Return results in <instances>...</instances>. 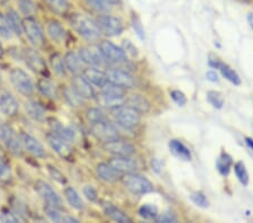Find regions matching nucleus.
<instances>
[{"label": "nucleus", "instance_id": "nucleus-6", "mask_svg": "<svg viewBox=\"0 0 253 223\" xmlns=\"http://www.w3.org/2000/svg\"><path fill=\"white\" fill-rule=\"evenodd\" d=\"M101 34L107 36H118L123 33L124 25L122 20L111 15H100L96 20Z\"/></svg>", "mask_w": 253, "mask_h": 223}, {"label": "nucleus", "instance_id": "nucleus-3", "mask_svg": "<svg viewBox=\"0 0 253 223\" xmlns=\"http://www.w3.org/2000/svg\"><path fill=\"white\" fill-rule=\"evenodd\" d=\"M123 184L126 188H127L130 193L135 194V195H144V194H149L153 192V185L148 178L144 176L137 175L134 173L125 174L122 178Z\"/></svg>", "mask_w": 253, "mask_h": 223}, {"label": "nucleus", "instance_id": "nucleus-60", "mask_svg": "<svg viewBox=\"0 0 253 223\" xmlns=\"http://www.w3.org/2000/svg\"><path fill=\"white\" fill-rule=\"evenodd\" d=\"M0 222H3V218H2L1 214H0Z\"/></svg>", "mask_w": 253, "mask_h": 223}, {"label": "nucleus", "instance_id": "nucleus-30", "mask_svg": "<svg viewBox=\"0 0 253 223\" xmlns=\"http://www.w3.org/2000/svg\"><path fill=\"white\" fill-rule=\"evenodd\" d=\"M50 127L52 129V132L58 134L59 136L63 137L64 140L69 142L76 140V131L70 127H64L58 121H51Z\"/></svg>", "mask_w": 253, "mask_h": 223}, {"label": "nucleus", "instance_id": "nucleus-26", "mask_svg": "<svg viewBox=\"0 0 253 223\" xmlns=\"http://www.w3.org/2000/svg\"><path fill=\"white\" fill-rule=\"evenodd\" d=\"M25 111L32 120L36 122L45 121V108L38 100H28L25 104Z\"/></svg>", "mask_w": 253, "mask_h": 223}, {"label": "nucleus", "instance_id": "nucleus-37", "mask_svg": "<svg viewBox=\"0 0 253 223\" xmlns=\"http://www.w3.org/2000/svg\"><path fill=\"white\" fill-rule=\"evenodd\" d=\"M63 95L65 100L68 101V104L72 107H79L83 105L84 98L79 96L78 92H77L72 87H65L63 90Z\"/></svg>", "mask_w": 253, "mask_h": 223}, {"label": "nucleus", "instance_id": "nucleus-44", "mask_svg": "<svg viewBox=\"0 0 253 223\" xmlns=\"http://www.w3.org/2000/svg\"><path fill=\"white\" fill-rule=\"evenodd\" d=\"M207 100L211 105H213L215 108L221 109L224 105V97L219 91L210 90L207 92Z\"/></svg>", "mask_w": 253, "mask_h": 223}, {"label": "nucleus", "instance_id": "nucleus-45", "mask_svg": "<svg viewBox=\"0 0 253 223\" xmlns=\"http://www.w3.org/2000/svg\"><path fill=\"white\" fill-rule=\"evenodd\" d=\"M190 200L191 202L196 204L199 208H203V209H206L208 208V205H210V202H208L207 197L204 195V193L202 192H195L190 195Z\"/></svg>", "mask_w": 253, "mask_h": 223}, {"label": "nucleus", "instance_id": "nucleus-19", "mask_svg": "<svg viewBox=\"0 0 253 223\" xmlns=\"http://www.w3.org/2000/svg\"><path fill=\"white\" fill-rule=\"evenodd\" d=\"M64 62H65V67H67V70L70 71L73 75H80L81 72H84V66L85 63L84 62V60L81 59V56L79 54V52H75V51H70L68 52L64 56Z\"/></svg>", "mask_w": 253, "mask_h": 223}, {"label": "nucleus", "instance_id": "nucleus-11", "mask_svg": "<svg viewBox=\"0 0 253 223\" xmlns=\"http://www.w3.org/2000/svg\"><path fill=\"white\" fill-rule=\"evenodd\" d=\"M34 188L36 190V193L40 195V197H42L43 200L46 202V204L62 209V198L60 197V195L55 192L54 188H53L51 185H48L46 181L38 180L35 182Z\"/></svg>", "mask_w": 253, "mask_h": 223}, {"label": "nucleus", "instance_id": "nucleus-7", "mask_svg": "<svg viewBox=\"0 0 253 223\" xmlns=\"http://www.w3.org/2000/svg\"><path fill=\"white\" fill-rule=\"evenodd\" d=\"M23 26L24 33L32 45L36 47L42 46L44 44V33L38 20L33 17H26L23 20Z\"/></svg>", "mask_w": 253, "mask_h": 223}, {"label": "nucleus", "instance_id": "nucleus-10", "mask_svg": "<svg viewBox=\"0 0 253 223\" xmlns=\"http://www.w3.org/2000/svg\"><path fill=\"white\" fill-rule=\"evenodd\" d=\"M91 133L96 139L103 141L104 143L118 139L117 130L106 120L91 124Z\"/></svg>", "mask_w": 253, "mask_h": 223}, {"label": "nucleus", "instance_id": "nucleus-50", "mask_svg": "<svg viewBox=\"0 0 253 223\" xmlns=\"http://www.w3.org/2000/svg\"><path fill=\"white\" fill-rule=\"evenodd\" d=\"M47 170L48 173H50V175L52 176V178L54 180H56L58 182H60V184H65L67 182V179H65V177L62 173L60 172V170L56 169L55 167H53V166H47Z\"/></svg>", "mask_w": 253, "mask_h": 223}, {"label": "nucleus", "instance_id": "nucleus-15", "mask_svg": "<svg viewBox=\"0 0 253 223\" xmlns=\"http://www.w3.org/2000/svg\"><path fill=\"white\" fill-rule=\"evenodd\" d=\"M104 148L106 151H108L116 157H130L135 153V148H134L133 144L118 139L111 142H106Z\"/></svg>", "mask_w": 253, "mask_h": 223}, {"label": "nucleus", "instance_id": "nucleus-2", "mask_svg": "<svg viewBox=\"0 0 253 223\" xmlns=\"http://www.w3.org/2000/svg\"><path fill=\"white\" fill-rule=\"evenodd\" d=\"M125 88L116 86L112 83L107 81L103 87H101L100 96H98V101L105 107L115 108L121 106L124 103Z\"/></svg>", "mask_w": 253, "mask_h": 223}, {"label": "nucleus", "instance_id": "nucleus-18", "mask_svg": "<svg viewBox=\"0 0 253 223\" xmlns=\"http://www.w3.org/2000/svg\"><path fill=\"white\" fill-rule=\"evenodd\" d=\"M0 111L2 114L6 116L14 117L18 114L19 111V104L15 97L9 94V92H5L0 96Z\"/></svg>", "mask_w": 253, "mask_h": 223}, {"label": "nucleus", "instance_id": "nucleus-31", "mask_svg": "<svg viewBox=\"0 0 253 223\" xmlns=\"http://www.w3.org/2000/svg\"><path fill=\"white\" fill-rule=\"evenodd\" d=\"M169 148L170 151L173 153L175 157H178L179 159L189 161L191 159V153L190 150L179 140H171L169 142Z\"/></svg>", "mask_w": 253, "mask_h": 223}, {"label": "nucleus", "instance_id": "nucleus-8", "mask_svg": "<svg viewBox=\"0 0 253 223\" xmlns=\"http://www.w3.org/2000/svg\"><path fill=\"white\" fill-rule=\"evenodd\" d=\"M23 59L25 60L26 66L31 69L32 71L36 72L39 75L45 76L47 75V64L45 60L42 55H41L35 48L27 47L25 51H24Z\"/></svg>", "mask_w": 253, "mask_h": 223}, {"label": "nucleus", "instance_id": "nucleus-49", "mask_svg": "<svg viewBox=\"0 0 253 223\" xmlns=\"http://www.w3.org/2000/svg\"><path fill=\"white\" fill-rule=\"evenodd\" d=\"M170 97L172 98V100L175 104L179 105V106H185V105L187 104V97L180 90H171Z\"/></svg>", "mask_w": 253, "mask_h": 223}, {"label": "nucleus", "instance_id": "nucleus-5", "mask_svg": "<svg viewBox=\"0 0 253 223\" xmlns=\"http://www.w3.org/2000/svg\"><path fill=\"white\" fill-rule=\"evenodd\" d=\"M112 114L114 119L121 127L125 129H134L137 127L141 121V114L136 112L132 107L126 106V105H121L115 108H112Z\"/></svg>", "mask_w": 253, "mask_h": 223}, {"label": "nucleus", "instance_id": "nucleus-36", "mask_svg": "<svg viewBox=\"0 0 253 223\" xmlns=\"http://www.w3.org/2000/svg\"><path fill=\"white\" fill-rule=\"evenodd\" d=\"M64 197L73 209H76V210L84 209V201L81 200V197L78 194V192H77V190L73 187H67L64 189Z\"/></svg>", "mask_w": 253, "mask_h": 223}, {"label": "nucleus", "instance_id": "nucleus-47", "mask_svg": "<svg viewBox=\"0 0 253 223\" xmlns=\"http://www.w3.org/2000/svg\"><path fill=\"white\" fill-rule=\"evenodd\" d=\"M87 119H88L89 122H90L91 124L97 123V122H100V121L106 120L104 114H103V112H101L99 108H90V109H88Z\"/></svg>", "mask_w": 253, "mask_h": 223}, {"label": "nucleus", "instance_id": "nucleus-42", "mask_svg": "<svg viewBox=\"0 0 253 223\" xmlns=\"http://www.w3.org/2000/svg\"><path fill=\"white\" fill-rule=\"evenodd\" d=\"M234 172H235V175H236V177H238V179L241 184H242L243 186H247L249 184V174H248V170L246 168L244 162H242V161L236 162V164L234 165Z\"/></svg>", "mask_w": 253, "mask_h": 223}, {"label": "nucleus", "instance_id": "nucleus-14", "mask_svg": "<svg viewBox=\"0 0 253 223\" xmlns=\"http://www.w3.org/2000/svg\"><path fill=\"white\" fill-rule=\"evenodd\" d=\"M79 54L81 56V59L84 60V62L85 64H88L89 67L100 68L103 67L106 62L98 46H87L80 48Z\"/></svg>", "mask_w": 253, "mask_h": 223}, {"label": "nucleus", "instance_id": "nucleus-29", "mask_svg": "<svg viewBox=\"0 0 253 223\" xmlns=\"http://www.w3.org/2000/svg\"><path fill=\"white\" fill-rule=\"evenodd\" d=\"M38 89L41 94L47 97V98L55 99L58 97V89H56L55 84L51 79H48L47 77L46 78L43 77L38 81Z\"/></svg>", "mask_w": 253, "mask_h": 223}, {"label": "nucleus", "instance_id": "nucleus-32", "mask_svg": "<svg viewBox=\"0 0 253 223\" xmlns=\"http://www.w3.org/2000/svg\"><path fill=\"white\" fill-rule=\"evenodd\" d=\"M47 34L50 35L52 41L56 43H61L65 40V30L56 20H52L47 25Z\"/></svg>", "mask_w": 253, "mask_h": 223}, {"label": "nucleus", "instance_id": "nucleus-27", "mask_svg": "<svg viewBox=\"0 0 253 223\" xmlns=\"http://www.w3.org/2000/svg\"><path fill=\"white\" fill-rule=\"evenodd\" d=\"M97 175L107 182H115L121 178V173H118L111 164L106 162L97 166Z\"/></svg>", "mask_w": 253, "mask_h": 223}, {"label": "nucleus", "instance_id": "nucleus-24", "mask_svg": "<svg viewBox=\"0 0 253 223\" xmlns=\"http://www.w3.org/2000/svg\"><path fill=\"white\" fill-rule=\"evenodd\" d=\"M210 66L215 68V69H218V70L221 71V74L224 78L227 79L230 83H232L233 85H235V86H239V85L241 84V79H240L239 75L236 74V72L231 67H228L227 64L223 63L218 60H211Z\"/></svg>", "mask_w": 253, "mask_h": 223}, {"label": "nucleus", "instance_id": "nucleus-12", "mask_svg": "<svg viewBox=\"0 0 253 223\" xmlns=\"http://www.w3.org/2000/svg\"><path fill=\"white\" fill-rule=\"evenodd\" d=\"M47 143L50 144V147L54 150V151L58 153L61 158H64V159H70L72 157V148L69 141L64 140L63 137L59 136L55 133H48L46 135Z\"/></svg>", "mask_w": 253, "mask_h": 223}, {"label": "nucleus", "instance_id": "nucleus-52", "mask_svg": "<svg viewBox=\"0 0 253 223\" xmlns=\"http://www.w3.org/2000/svg\"><path fill=\"white\" fill-rule=\"evenodd\" d=\"M1 216L3 218V222H18L19 221V218L16 216L15 212H11V211L3 210Z\"/></svg>", "mask_w": 253, "mask_h": 223}, {"label": "nucleus", "instance_id": "nucleus-13", "mask_svg": "<svg viewBox=\"0 0 253 223\" xmlns=\"http://www.w3.org/2000/svg\"><path fill=\"white\" fill-rule=\"evenodd\" d=\"M107 76V80L116 86H120L122 88H132L134 86V78L133 76L126 70H122V69H111L106 72Z\"/></svg>", "mask_w": 253, "mask_h": 223}, {"label": "nucleus", "instance_id": "nucleus-53", "mask_svg": "<svg viewBox=\"0 0 253 223\" xmlns=\"http://www.w3.org/2000/svg\"><path fill=\"white\" fill-rule=\"evenodd\" d=\"M133 27H134V30H135V33L138 35V38L142 40L144 39V30H143L142 24L140 20L135 17L133 18Z\"/></svg>", "mask_w": 253, "mask_h": 223}, {"label": "nucleus", "instance_id": "nucleus-1", "mask_svg": "<svg viewBox=\"0 0 253 223\" xmlns=\"http://www.w3.org/2000/svg\"><path fill=\"white\" fill-rule=\"evenodd\" d=\"M71 25L81 38L88 42H96L100 39L101 32L97 23L87 16L76 14L71 17Z\"/></svg>", "mask_w": 253, "mask_h": 223}, {"label": "nucleus", "instance_id": "nucleus-22", "mask_svg": "<svg viewBox=\"0 0 253 223\" xmlns=\"http://www.w3.org/2000/svg\"><path fill=\"white\" fill-rule=\"evenodd\" d=\"M125 105L135 109L136 112L140 113V114H145V113L150 112L151 109V104L148 98L140 94H134L132 96H129L128 98L125 100Z\"/></svg>", "mask_w": 253, "mask_h": 223}, {"label": "nucleus", "instance_id": "nucleus-9", "mask_svg": "<svg viewBox=\"0 0 253 223\" xmlns=\"http://www.w3.org/2000/svg\"><path fill=\"white\" fill-rule=\"evenodd\" d=\"M99 50L103 54L106 62L109 63H123L126 61V52L124 48L115 45L108 41H103L99 44Z\"/></svg>", "mask_w": 253, "mask_h": 223}, {"label": "nucleus", "instance_id": "nucleus-25", "mask_svg": "<svg viewBox=\"0 0 253 223\" xmlns=\"http://www.w3.org/2000/svg\"><path fill=\"white\" fill-rule=\"evenodd\" d=\"M103 210L106 216H107L109 219H112L113 221L120 222V223L132 222V220H130V218L127 216V214L123 212L120 208H117L116 205L112 204V203H104Z\"/></svg>", "mask_w": 253, "mask_h": 223}, {"label": "nucleus", "instance_id": "nucleus-61", "mask_svg": "<svg viewBox=\"0 0 253 223\" xmlns=\"http://www.w3.org/2000/svg\"><path fill=\"white\" fill-rule=\"evenodd\" d=\"M0 83H1V74H0Z\"/></svg>", "mask_w": 253, "mask_h": 223}, {"label": "nucleus", "instance_id": "nucleus-54", "mask_svg": "<svg viewBox=\"0 0 253 223\" xmlns=\"http://www.w3.org/2000/svg\"><path fill=\"white\" fill-rule=\"evenodd\" d=\"M8 130H9V127L3 123V121L0 119V140L5 139Z\"/></svg>", "mask_w": 253, "mask_h": 223}, {"label": "nucleus", "instance_id": "nucleus-43", "mask_svg": "<svg viewBox=\"0 0 253 223\" xmlns=\"http://www.w3.org/2000/svg\"><path fill=\"white\" fill-rule=\"evenodd\" d=\"M0 36H2V38L6 40L13 39L14 36V32L9 25L7 16L1 13H0Z\"/></svg>", "mask_w": 253, "mask_h": 223}, {"label": "nucleus", "instance_id": "nucleus-4", "mask_svg": "<svg viewBox=\"0 0 253 223\" xmlns=\"http://www.w3.org/2000/svg\"><path fill=\"white\" fill-rule=\"evenodd\" d=\"M9 79H10L11 85H13L14 88L19 92V94H22L23 96H26V97H30L34 94V90H35L34 83H33L31 77L27 75V72L24 71L23 69L20 68L11 69L9 74Z\"/></svg>", "mask_w": 253, "mask_h": 223}, {"label": "nucleus", "instance_id": "nucleus-28", "mask_svg": "<svg viewBox=\"0 0 253 223\" xmlns=\"http://www.w3.org/2000/svg\"><path fill=\"white\" fill-rule=\"evenodd\" d=\"M3 141H5L7 148L9 149V151L11 153H14L15 156H22L23 148H24L23 141H22V139H19L18 135L16 134V133L10 128H9V130H8V132L5 136V139H3Z\"/></svg>", "mask_w": 253, "mask_h": 223}, {"label": "nucleus", "instance_id": "nucleus-16", "mask_svg": "<svg viewBox=\"0 0 253 223\" xmlns=\"http://www.w3.org/2000/svg\"><path fill=\"white\" fill-rule=\"evenodd\" d=\"M72 88L84 99H89L95 97V90H93L91 84L81 75H76L75 78L72 79Z\"/></svg>", "mask_w": 253, "mask_h": 223}, {"label": "nucleus", "instance_id": "nucleus-58", "mask_svg": "<svg viewBox=\"0 0 253 223\" xmlns=\"http://www.w3.org/2000/svg\"><path fill=\"white\" fill-rule=\"evenodd\" d=\"M3 55V47H2V44L0 43V58Z\"/></svg>", "mask_w": 253, "mask_h": 223}, {"label": "nucleus", "instance_id": "nucleus-41", "mask_svg": "<svg viewBox=\"0 0 253 223\" xmlns=\"http://www.w3.org/2000/svg\"><path fill=\"white\" fill-rule=\"evenodd\" d=\"M18 8L25 17H32L36 13V5L33 0H18Z\"/></svg>", "mask_w": 253, "mask_h": 223}, {"label": "nucleus", "instance_id": "nucleus-38", "mask_svg": "<svg viewBox=\"0 0 253 223\" xmlns=\"http://www.w3.org/2000/svg\"><path fill=\"white\" fill-rule=\"evenodd\" d=\"M51 66L53 71L60 77L67 75V67H65L64 58L59 53H55L51 56Z\"/></svg>", "mask_w": 253, "mask_h": 223}, {"label": "nucleus", "instance_id": "nucleus-23", "mask_svg": "<svg viewBox=\"0 0 253 223\" xmlns=\"http://www.w3.org/2000/svg\"><path fill=\"white\" fill-rule=\"evenodd\" d=\"M83 76L89 81V83L100 88L108 81L106 72L101 71L99 70V68H95V67L85 68L83 72Z\"/></svg>", "mask_w": 253, "mask_h": 223}, {"label": "nucleus", "instance_id": "nucleus-51", "mask_svg": "<svg viewBox=\"0 0 253 223\" xmlns=\"http://www.w3.org/2000/svg\"><path fill=\"white\" fill-rule=\"evenodd\" d=\"M83 193H84V195L87 197L88 201H90V202L97 201L98 193H97V189L93 187L92 185H85L83 189Z\"/></svg>", "mask_w": 253, "mask_h": 223}, {"label": "nucleus", "instance_id": "nucleus-39", "mask_svg": "<svg viewBox=\"0 0 253 223\" xmlns=\"http://www.w3.org/2000/svg\"><path fill=\"white\" fill-rule=\"evenodd\" d=\"M53 13L64 15L69 10L68 0H44Z\"/></svg>", "mask_w": 253, "mask_h": 223}, {"label": "nucleus", "instance_id": "nucleus-34", "mask_svg": "<svg viewBox=\"0 0 253 223\" xmlns=\"http://www.w3.org/2000/svg\"><path fill=\"white\" fill-rule=\"evenodd\" d=\"M232 166H233V160H232V157L227 155L226 152H222L221 156L216 160V168H217L218 173L224 177L230 174Z\"/></svg>", "mask_w": 253, "mask_h": 223}, {"label": "nucleus", "instance_id": "nucleus-56", "mask_svg": "<svg viewBox=\"0 0 253 223\" xmlns=\"http://www.w3.org/2000/svg\"><path fill=\"white\" fill-rule=\"evenodd\" d=\"M246 143L248 144L249 148L253 150V139H251V137H246Z\"/></svg>", "mask_w": 253, "mask_h": 223}, {"label": "nucleus", "instance_id": "nucleus-17", "mask_svg": "<svg viewBox=\"0 0 253 223\" xmlns=\"http://www.w3.org/2000/svg\"><path fill=\"white\" fill-rule=\"evenodd\" d=\"M22 141L24 148H25L32 156H34L36 158L45 157V149H44L43 144L41 143L35 136L28 134V133H23Z\"/></svg>", "mask_w": 253, "mask_h": 223}, {"label": "nucleus", "instance_id": "nucleus-57", "mask_svg": "<svg viewBox=\"0 0 253 223\" xmlns=\"http://www.w3.org/2000/svg\"><path fill=\"white\" fill-rule=\"evenodd\" d=\"M248 23H249V25H250L251 30L253 31V14H250L248 16Z\"/></svg>", "mask_w": 253, "mask_h": 223}, {"label": "nucleus", "instance_id": "nucleus-35", "mask_svg": "<svg viewBox=\"0 0 253 223\" xmlns=\"http://www.w3.org/2000/svg\"><path fill=\"white\" fill-rule=\"evenodd\" d=\"M7 19L9 22V25L13 30L14 34L17 36H20L24 33V26H23V19L20 18V16L18 15L17 11H15L14 9H10L7 14Z\"/></svg>", "mask_w": 253, "mask_h": 223}, {"label": "nucleus", "instance_id": "nucleus-40", "mask_svg": "<svg viewBox=\"0 0 253 223\" xmlns=\"http://www.w3.org/2000/svg\"><path fill=\"white\" fill-rule=\"evenodd\" d=\"M158 208L152 204H144L138 209V216L145 220H153L158 217Z\"/></svg>", "mask_w": 253, "mask_h": 223}, {"label": "nucleus", "instance_id": "nucleus-48", "mask_svg": "<svg viewBox=\"0 0 253 223\" xmlns=\"http://www.w3.org/2000/svg\"><path fill=\"white\" fill-rule=\"evenodd\" d=\"M154 220L159 223H162V222L163 223H171V222H177L178 218L173 212H171V211H167V212L160 214V216L158 214V217L154 219Z\"/></svg>", "mask_w": 253, "mask_h": 223}, {"label": "nucleus", "instance_id": "nucleus-33", "mask_svg": "<svg viewBox=\"0 0 253 223\" xmlns=\"http://www.w3.org/2000/svg\"><path fill=\"white\" fill-rule=\"evenodd\" d=\"M88 6H90L92 9L101 13H108L114 7L118 5L120 0H84Z\"/></svg>", "mask_w": 253, "mask_h": 223}, {"label": "nucleus", "instance_id": "nucleus-20", "mask_svg": "<svg viewBox=\"0 0 253 223\" xmlns=\"http://www.w3.org/2000/svg\"><path fill=\"white\" fill-rule=\"evenodd\" d=\"M44 211H45V214L47 216V218L53 222H65V223L79 222L78 219L72 216H69V214H67L65 212H62V211H61V208H56V206L46 204L44 206Z\"/></svg>", "mask_w": 253, "mask_h": 223}, {"label": "nucleus", "instance_id": "nucleus-46", "mask_svg": "<svg viewBox=\"0 0 253 223\" xmlns=\"http://www.w3.org/2000/svg\"><path fill=\"white\" fill-rule=\"evenodd\" d=\"M11 179V170L9 165L0 158V181L7 182Z\"/></svg>", "mask_w": 253, "mask_h": 223}, {"label": "nucleus", "instance_id": "nucleus-21", "mask_svg": "<svg viewBox=\"0 0 253 223\" xmlns=\"http://www.w3.org/2000/svg\"><path fill=\"white\" fill-rule=\"evenodd\" d=\"M108 164H111L118 173L128 174L134 173L137 168L136 162L130 159L129 157H114L109 160Z\"/></svg>", "mask_w": 253, "mask_h": 223}, {"label": "nucleus", "instance_id": "nucleus-55", "mask_svg": "<svg viewBox=\"0 0 253 223\" xmlns=\"http://www.w3.org/2000/svg\"><path fill=\"white\" fill-rule=\"evenodd\" d=\"M206 77H207L208 80L211 81V83H218V80H219L217 74H216V71H214V70L207 71L206 72Z\"/></svg>", "mask_w": 253, "mask_h": 223}, {"label": "nucleus", "instance_id": "nucleus-59", "mask_svg": "<svg viewBox=\"0 0 253 223\" xmlns=\"http://www.w3.org/2000/svg\"><path fill=\"white\" fill-rule=\"evenodd\" d=\"M7 1H9V0H0V3H6Z\"/></svg>", "mask_w": 253, "mask_h": 223}]
</instances>
